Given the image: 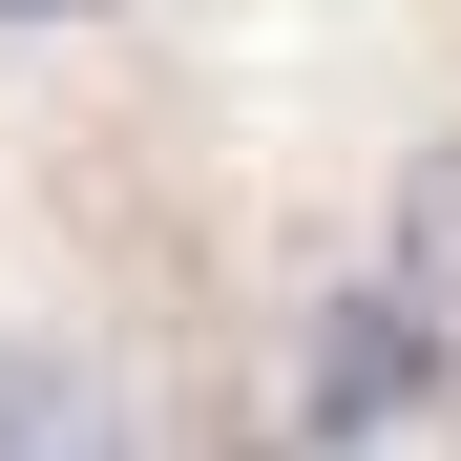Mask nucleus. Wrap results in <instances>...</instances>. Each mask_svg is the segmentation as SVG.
<instances>
[{
  "mask_svg": "<svg viewBox=\"0 0 461 461\" xmlns=\"http://www.w3.org/2000/svg\"><path fill=\"white\" fill-rule=\"evenodd\" d=\"M399 273H420V315H461V147L399 189Z\"/></svg>",
  "mask_w": 461,
  "mask_h": 461,
  "instance_id": "obj_2",
  "label": "nucleus"
},
{
  "mask_svg": "<svg viewBox=\"0 0 461 461\" xmlns=\"http://www.w3.org/2000/svg\"><path fill=\"white\" fill-rule=\"evenodd\" d=\"M0 461H147V420L85 336H0Z\"/></svg>",
  "mask_w": 461,
  "mask_h": 461,
  "instance_id": "obj_1",
  "label": "nucleus"
}]
</instances>
